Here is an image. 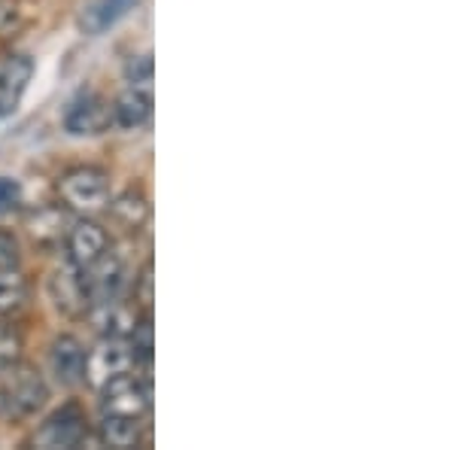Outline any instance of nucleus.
<instances>
[{
	"label": "nucleus",
	"mask_w": 456,
	"mask_h": 450,
	"mask_svg": "<svg viewBox=\"0 0 456 450\" xmlns=\"http://www.w3.org/2000/svg\"><path fill=\"white\" fill-rule=\"evenodd\" d=\"M34 77V61L25 53H0V119L16 113Z\"/></svg>",
	"instance_id": "obj_9"
},
{
	"label": "nucleus",
	"mask_w": 456,
	"mask_h": 450,
	"mask_svg": "<svg viewBox=\"0 0 456 450\" xmlns=\"http://www.w3.org/2000/svg\"><path fill=\"white\" fill-rule=\"evenodd\" d=\"M143 438V420H131V417H101V441L107 447H137Z\"/></svg>",
	"instance_id": "obj_16"
},
{
	"label": "nucleus",
	"mask_w": 456,
	"mask_h": 450,
	"mask_svg": "<svg viewBox=\"0 0 456 450\" xmlns=\"http://www.w3.org/2000/svg\"><path fill=\"white\" fill-rule=\"evenodd\" d=\"M46 290H49V299H53L55 311H61L64 316H70V320H83L88 311V292H86L83 271H79L77 265L73 262L58 265L53 271V277H49Z\"/></svg>",
	"instance_id": "obj_8"
},
{
	"label": "nucleus",
	"mask_w": 456,
	"mask_h": 450,
	"mask_svg": "<svg viewBox=\"0 0 456 450\" xmlns=\"http://www.w3.org/2000/svg\"><path fill=\"white\" fill-rule=\"evenodd\" d=\"M21 265V243L10 228H0V268H19Z\"/></svg>",
	"instance_id": "obj_20"
},
{
	"label": "nucleus",
	"mask_w": 456,
	"mask_h": 450,
	"mask_svg": "<svg viewBox=\"0 0 456 450\" xmlns=\"http://www.w3.org/2000/svg\"><path fill=\"white\" fill-rule=\"evenodd\" d=\"M49 402V383L34 365L12 363L0 372V417L6 423L31 420Z\"/></svg>",
	"instance_id": "obj_1"
},
{
	"label": "nucleus",
	"mask_w": 456,
	"mask_h": 450,
	"mask_svg": "<svg viewBox=\"0 0 456 450\" xmlns=\"http://www.w3.org/2000/svg\"><path fill=\"white\" fill-rule=\"evenodd\" d=\"M113 110V125H119L125 131H137L152 119V88L143 86H128L119 98L110 104Z\"/></svg>",
	"instance_id": "obj_13"
},
{
	"label": "nucleus",
	"mask_w": 456,
	"mask_h": 450,
	"mask_svg": "<svg viewBox=\"0 0 456 450\" xmlns=\"http://www.w3.org/2000/svg\"><path fill=\"white\" fill-rule=\"evenodd\" d=\"M88 438V417L79 405H64L55 414H49L34 432L31 445L43 450H70L86 445Z\"/></svg>",
	"instance_id": "obj_6"
},
{
	"label": "nucleus",
	"mask_w": 456,
	"mask_h": 450,
	"mask_svg": "<svg viewBox=\"0 0 456 450\" xmlns=\"http://www.w3.org/2000/svg\"><path fill=\"white\" fill-rule=\"evenodd\" d=\"M125 77H128V86H143V88H152V55H137L128 61L125 68Z\"/></svg>",
	"instance_id": "obj_19"
},
{
	"label": "nucleus",
	"mask_w": 456,
	"mask_h": 450,
	"mask_svg": "<svg viewBox=\"0 0 456 450\" xmlns=\"http://www.w3.org/2000/svg\"><path fill=\"white\" fill-rule=\"evenodd\" d=\"M61 125L70 137H98L113 125V110H110V101L104 94L83 88L64 104Z\"/></svg>",
	"instance_id": "obj_5"
},
{
	"label": "nucleus",
	"mask_w": 456,
	"mask_h": 450,
	"mask_svg": "<svg viewBox=\"0 0 456 450\" xmlns=\"http://www.w3.org/2000/svg\"><path fill=\"white\" fill-rule=\"evenodd\" d=\"M19 21H21L19 0H0V34L19 28Z\"/></svg>",
	"instance_id": "obj_23"
},
{
	"label": "nucleus",
	"mask_w": 456,
	"mask_h": 450,
	"mask_svg": "<svg viewBox=\"0 0 456 450\" xmlns=\"http://www.w3.org/2000/svg\"><path fill=\"white\" fill-rule=\"evenodd\" d=\"M137 4H141V0H88L77 16L79 34H86V37L107 34L110 28H116L122 19H128L131 12L137 10Z\"/></svg>",
	"instance_id": "obj_11"
},
{
	"label": "nucleus",
	"mask_w": 456,
	"mask_h": 450,
	"mask_svg": "<svg viewBox=\"0 0 456 450\" xmlns=\"http://www.w3.org/2000/svg\"><path fill=\"white\" fill-rule=\"evenodd\" d=\"M83 280H86L88 305H101V301L122 299L125 286H128V268H125V259L119 253L107 250L101 259H94L83 271Z\"/></svg>",
	"instance_id": "obj_7"
},
{
	"label": "nucleus",
	"mask_w": 456,
	"mask_h": 450,
	"mask_svg": "<svg viewBox=\"0 0 456 450\" xmlns=\"http://www.w3.org/2000/svg\"><path fill=\"white\" fill-rule=\"evenodd\" d=\"M28 232L31 238L40 243V247H55L61 243V238L68 234V219L58 208H46V210H37L31 219H28Z\"/></svg>",
	"instance_id": "obj_17"
},
{
	"label": "nucleus",
	"mask_w": 456,
	"mask_h": 450,
	"mask_svg": "<svg viewBox=\"0 0 456 450\" xmlns=\"http://www.w3.org/2000/svg\"><path fill=\"white\" fill-rule=\"evenodd\" d=\"M28 301V280L19 268H0V316L16 314Z\"/></svg>",
	"instance_id": "obj_18"
},
{
	"label": "nucleus",
	"mask_w": 456,
	"mask_h": 450,
	"mask_svg": "<svg viewBox=\"0 0 456 450\" xmlns=\"http://www.w3.org/2000/svg\"><path fill=\"white\" fill-rule=\"evenodd\" d=\"M19 350H21V341L16 331L0 329V372L10 368L12 363H19Z\"/></svg>",
	"instance_id": "obj_21"
},
{
	"label": "nucleus",
	"mask_w": 456,
	"mask_h": 450,
	"mask_svg": "<svg viewBox=\"0 0 456 450\" xmlns=\"http://www.w3.org/2000/svg\"><path fill=\"white\" fill-rule=\"evenodd\" d=\"M49 368H53V378L61 387H73V383L83 380V368H86L83 341L73 335H58L53 347H49Z\"/></svg>",
	"instance_id": "obj_12"
},
{
	"label": "nucleus",
	"mask_w": 456,
	"mask_h": 450,
	"mask_svg": "<svg viewBox=\"0 0 456 450\" xmlns=\"http://www.w3.org/2000/svg\"><path fill=\"white\" fill-rule=\"evenodd\" d=\"M19 201H21V186H19V180H12V176H4V174H0V213L12 210Z\"/></svg>",
	"instance_id": "obj_22"
},
{
	"label": "nucleus",
	"mask_w": 456,
	"mask_h": 450,
	"mask_svg": "<svg viewBox=\"0 0 456 450\" xmlns=\"http://www.w3.org/2000/svg\"><path fill=\"white\" fill-rule=\"evenodd\" d=\"M86 316L98 326L101 335H122V338H128L131 329H134V323H137V311H131L122 299L101 301V305H88Z\"/></svg>",
	"instance_id": "obj_14"
},
{
	"label": "nucleus",
	"mask_w": 456,
	"mask_h": 450,
	"mask_svg": "<svg viewBox=\"0 0 456 450\" xmlns=\"http://www.w3.org/2000/svg\"><path fill=\"white\" fill-rule=\"evenodd\" d=\"M98 393H101V417L146 420V414H150V408H152L150 383L137 378L134 372L107 380Z\"/></svg>",
	"instance_id": "obj_4"
},
{
	"label": "nucleus",
	"mask_w": 456,
	"mask_h": 450,
	"mask_svg": "<svg viewBox=\"0 0 456 450\" xmlns=\"http://www.w3.org/2000/svg\"><path fill=\"white\" fill-rule=\"evenodd\" d=\"M134 299L141 301L143 307H150V301H152V265L150 262L143 265L141 277L134 280Z\"/></svg>",
	"instance_id": "obj_24"
},
{
	"label": "nucleus",
	"mask_w": 456,
	"mask_h": 450,
	"mask_svg": "<svg viewBox=\"0 0 456 450\" xmlns=\"http://www.w3.org/2000/svg\"><path fill=\"white\" fill-rule=\"evenodd\" d=\"M137 365V353L131 347L128 338L122 335H101V341L86 350V368H83V380L88 387L101 389L107 380L119 378V374L134 372Z\"/></svg>",
	"instance_id": "obj_3"
},
{
	"label": "nucleus",
	"mask_w": 456,
	"mask_h": 450,
	"mask_svg": "<svg viewBox=\"0 0 456 450\" xmlns=\"http://www.w3.org/2000/svg\"><path fill=\"white\" fill-rule=\"evenodd\" d=\"M58 198H61L64 210L77 213V217H94V213L107 210L110 198H113V180L104 168L98 165H77L70 171L58 176Z\"/></svg>",
	"instance_id": "obj_2"
},
{
	"label": "nucleus",
	"mask_w": 456,
	"mask_h": 450,
	"mask_svg": "<svg viewBox=\"0 0 456 450\" xmlns=\"http://www.w3.org/2000/svg\"><path fill=\"white\" fill-rule=\"evenodd\" d=\"M107 210L113 213V219L119 223L125 232H141L150 219V198H146L143 189H125L122 195L110 198Z\"/></svg>",
	"instance_id": "obj_15"
},
{
	"label": "nucleus",
	"mask_w": 456,
	"mask_h": 450,
	"mask_svg": "<svg viewBox=\"0 0 456 450\" xmlns=\"http://www.w3.org/2000/svg\"><path fill=\"white\" fill-rule=\"evenodd\" d=\"M64 243H68V262L77 265L79 271H86L88 265L110 250V238L104 232V225H98L92 217H79L77 223L68 228L64 234Z\"/></svg>",
	"instance_id": "obj_10"
}]
</instances>
